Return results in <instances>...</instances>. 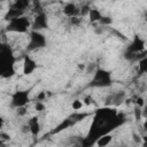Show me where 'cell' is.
Segmentation results:
<instances>
[{"mask_svg":"<svg viewBox=\"0 0 147 147\" xmlns=\"http://www.w3.org/2000/svg\"><path fill=\"white\" fill-rule=\"evenodd\" d=\"M30 21L24 17V16H21V17H17V18H13L9 21L8 25H7V30L8 31H13V32H20V33H23V32H26L28 31V28L30 26Z\"/></svg>","mask_w":147,"mask_h":147,"instance_id":"obj_3","label":"cell"},{"mask_svg":"<svg viewBox=\"0 0 147 147\" xmlns=\"http://www.w3.org/2000/svg\"><path fill=\"white\" fill-rule=\"evenodd\" d=\"M113 140V137L110 134H102L101 137L98 138L95 145L99 146V147H105V146H108Z\"/></svg>","mask_w":147,"mask_h":147,"instance_id":"obj_13","label":"cell"},{"mask_svg":"<svg viewBox=\"0 0 147 147\" xmlns=\"http://www.w3.org/2000/svg\"><path fill=\"white\" fill-rule=\"evenodd\" d=\"M44 46H46V38L44 37V34H41L39 31L32 30L30 33V42L28 48L30 51H33L37 48H41Z\"/></svg>","mask_w":147,"mask_h":147,"instance_id":"obj_4","label":"cell"},{"mask_svg":"<svg viewBox=\"0 0 147 147\" xmlns=\"http://www.w3.org/2000/svg\"><path fill=\"white\" fill-rule=\"evenodd\" d=\"M125 96L126 94L124 91H117L106 99V106H119L125 101Z\"/></svg>","mask_w":147,"mask_h":147,"instance_id":"obj_6","label":"cell"},{"mask_svg":"<svg viewBox=\"0 0 147 147\" xmlns=\"http://www.w3.org/2000/svg\"><path fill=\"white\" fill-rule=\"evenodd\" d=\"M141 117H142V113H141V107H139V106H137V105H136V107H134V119L139 122Z\"/></svg>","mask_w":147,"mask_h":147,"instance_id":"obj_19","label":"cell"},{"mask_svg":"<svg viewBox=\"0 0 147 147\" xmlns=\"http://www.w3.org/2000/svg\"><path fill=\"white\" fill-rule=\"evenodd\" d=\"M113 33H115V34L117 36V38H119V39L123 40V41H126V40H127V38H126L122 32H119L118 30H115V29H114V30H113Z\"/></svg>","mask_w":147,"mask_h":147,"instance_id":"obj_22","label":"cell"},{"mask_svg":"<svg viewBox=\"0 0 147 147\" xmlns=\"http://www.w3.org/2000/svg\"><path fill=\"white\" fill-rule=\"evenodd\" d=\"M0 139H1V141H8V140H10V136L6 132H0Z\"/></svg>","mask_w":147,"mask_h":147,"instance_id":"obj_25","label":"cell"},{"mask_svg":"<svg viewBox=\"0 0 147 147\" xmlns=\"http://www.w3.org/2000/svg\"><path fill=\"white\" fill-rule=\"evenodd\" d=\"M29 3H30V1H29V0H15V3H14L11 7L24 10V9L29 6Z\"/></svg>","mask_w":147,"mask_h":147,"instance_id":"obj_15","label":"cell"},{"mask_svg":"<svg viewBox=\"0 0 147 147\" xmlns=\"http://www.w3.org/2000/svg\"><path fill=\"white\" fill-rule=\"evenodd\" d=\"M94 32H95L96 34H101V33L103 32V28H102V25H101V26H95V28H94Z\"/></svg>","mask_w":147,"mask_h":147,"instance_id":"obj_32","label":"cell"},{"mask_svg":"<svg viewBox=\"0 0 147 147\" xmlns=\"http://www.w3.org/2000/svg\"><path fill=\"white\" fill-rule=\"evenodd\" d=\"M71 124V119H64L59 126H56V129L54 130V132H60L61 130H63V129H67L69 125Z\"/></svg>","mask_w":147,"mask_h":147,"instance_id":"obj_17","label":"cell"},{"mask_svg":"<svg viewBox=\"0 0 147 147\" xmlns=\"http://www.w3.org/2000/svg\"><path fill=\"white\" fill-rule=\"evenodd\" d=\"M63 14L67 15L68 17H74L80 14V9H78V7L75 3H67L63 7Z\"/></svg>","mask_w":147,"mask_h":147,"instance_id":"obj_10","label":"cell"},{"mask_svg":"<svg viewBox=\"0 0 147 147\" xmlns=\"http://www.w3.org/2000/svg\"><path fill=\"white\" fill-rule=\"evenodd\" d=\"M37 68V64L34 62V60H32L30 56H25L24 61H23V75H31Z\"/></svg>","mask_w":147,"mask_h":147,"instance_id":"obj_9","label":"cell"},{"mask_svg":"<svg viewBox=\"0 0 147 147\" xmlns=\"http://www.w3.org/2000/svg\"><path fill=\"white\" fill-rule=\"evenodd\" d=\"M79 22H80V18H78L77 16L70 17V23H71L72 25H77V24H79Z\"/></svg>","mask_w":147,"mask_h":147,"instance_id":"obj_29","label":"cell"},{"mask_svg":"<svg viewBox=\"0 0 147 147\" xmlns=\"http://www.w3.org/2000/svg\"><path fill=\"white\" fill-rule=\"evenodd\" d=\"M136 105L142 108V107H144V105H145V100H144V98H141V96H138V98L136 99Z\"/></svg>","mask_w":147,"mask_h":147,"instance_id":"obj_27","label":"cell"},{"mask_svg":"<svg viewBox=\"0 0 147 147\" xmlns=\"http://www.w3.org/2000/svg\"><path fill=\"white\" fill-rule=\"evenodd\" d=\"M34 109L37 111H44L45 110V105L41 102V101H38L36 105H34Z\"/></svg>","mask_w":147,"mask_h":147,"instance_id":"obj_23","label":"cell"},{"mask_svg":"<svg viewBox=\"0 0 147 147\" xmlns=\"http://www.w3.org/2000/svg\"><path fill=\"white\" fill-rule=\"evenodd\" d=\"M21 131H22L23 133H28V132H30V125H29V124H24V125H22V126H21Z\"/></svg>","mask_w":147,"mask_h":147,"instance_id":"obj_31","label":"cell"},{"mask_svg":"<svg viewBox=\"0 0 147 147\" xmlns=\"http://www.w3.org/2000/svg\"><path fill=\"white\" fill-rule=\"evenodd\" d=\"M132 137H133V141H134V142H137V144H139V145L142 144V138H141L140 136H138L137 133H133Z\"/></svg>","mask_w":147,"mask_h":147,"instance_id":"obj_26","label":"cell"},{"mask_svg":"<svg viewBox=\"0 0 147 147\" xmlns=\"http://www.w3.org/2000/svg\"><path fill=\"white\" fill-rule=\"evenodd\" d=\"M0 63H1V76L10 77L14 75V56L8 47L2 46L0 52Z\"/></svg>","mask_w":147,"mask_h":147,"instance_id":"obj_1","label":"cell"},{"mask_svg":"<svg viewBox=\"0 0 147 147\" xmlns=\"http://www.w3.org/2000/svg\"><path fill=\"white\" fill-rule=\"evenodd\" d=\"M26 114V109H25V107L23 106V107H18L17 108V115L18 116H24Z\"/></svg>","mask_w":147,"mask_h":147,"instance_id":"obj_28","label":"cell"},{"mask_svg":"<svg viewBox=\"0 0 147 147\" xmlns=\"http://www.w3.org/2000/svg\"><path fill=\"white\" fill-rule=\"evenodd\" d=\"M145 21H146V22H147V15H146V17H145Z\"/></svg>","mask_w":147,"mask_h":147,"instance_id":"obj_36","label":"cell"},{"mask_svg":"<svg viewBox=\"0 0 147 147\" xmlns=\"http://www.w3.org/2000/svg\"><path fill=\"white\" fill-rule=\"evenodd\" d=\"M139 74H147V56L139 61Z\"/></svg>","mask_w":147,"mask_h":147,"instance_id":"obj_16","label":"cell"},{"mask_svg":"<svg viewBox=\"0 0 147 147\" xmlns=\"http://www.w3.org/2000/svg\"><path fill=\"white\" fill-rule=\"evenodd\" d=\"M78 68H79L80 70H84V69H85V64H83V63H79V64H78Z\"/></svg>","mask_w":147,"mask_h":147,"instance_id":"obj_35","label":"cell"},{"mask_svg":"<svg viewBox=\"0 0 147 147\" xmlns=\"http://www.w3.org/2000/svg\"><path fill=\"white\" fill-rule=\"evenodd\" d=\"M111 84V78H110V74L105 70V69H96L94 77L91 82L92 86H96V87H107Z\"/></svg>","mask_w":147,"mask_h":147,"instance_id":"obj_2","label":"cell"},{"mask_svg":"<svg viewBox=\"0 0 147 147\" xmlns=\"http://www.w3.org/2000/svg\"><path fill=\"white\" fill-rule=\"evenodd\" d=\"M88 17H90V21L91 22H98V21H100V18L102 17V15H101L100 10L94 9V8L93 9L91 8V10L88 13Z\"/></svg>","mask_w":147,"mask_h":147,"instance_id":"obj_14","label":"cell"},{"mask_svg":"<svg viewBox=\"0 0 147 147\" xmlns=\"http://www.w3.org/2000/svg\"><path fill=\"white\" fill-rule=\"evenodd\" d=\"M145 49V41L139 37V36H136L133 41L130 44L127 51L132 52V53H140Z\"/></svg>","mask_w":147,"mask_h":147,"instance_id":"obj_8","label":"cell"},{"mask_svg":"<svg viewBox=\"0 0 147 147\" xmlns=\"http://www.w3.org/2000/svg\"><path fill=\"white\" fill-rule=\"evenodd\" d=\"M28 124L30 125V132L33 137L38 136L39 132H40V125H39V122H38V117H31L28 122Z\"/></svg>","mask_w":147,"mask_h":147,"instance_id":"obj_11","label":"cell"},{"mask_svg":"<svg viewBox=\"0 0 147 147\" xmlns=\"http://www.w3.org/2000/svg\"><path fill=\"white\" fill-rule=\"evenodd\" d=\"M93 101H94V100H93V98H92L91 95L85 96V98H84V100H83V102H84V105H85V106H90L91 103H93Z\"/></svg>","mask_w":147,"mask_h":147,"instance_id":"obj_24","label":"cell"},{"mask_svg":"<svg viewBox=\"0 0 147 147\" xmlns=\"http://www.w3.org/2000/svg\"><path fill=\"white\" fill-rule=\"evenodd\" d=\"M23 14H24V10L17 9V8H14V7H10L9 10H8L7 14H6V20L10 21V20H13V18L21 17V16H23Z\"/></svg>","mask_w":147,"mask_h":147,"instance_id":"obj_12","label":"cell"},{"mask_svg":"<svg viewBox=\"0 0 147 147\" xmlns=\"http://www.w3.org/2000/svg\"><path fill=\"white\" fill-rule=\"evenodd\" d=\"M29 102V93L28 91H16L11 95V106L15 108L23 107Z\"/></svg>","mask_w":147,"mask_h":147,"instance_id":"obj_5","label":"cell"},{"mask_svg":"<svg viewBox=\"0 0 147 147\" xmlns=\"http://www.w3.org/2000/svg\"><path fill=\"white\" fill-rule=\"evenodd\" d=\"M142 127H144V130H145V131H147V117H146L145 122L142 123Z\"/></svg>","mask_w":147,"mask_h":147,"instance_id":"obj_34","label":"cell"},{"mask_svg":"<svg viewBox=\"0 0 147 147\" xmlns=\"http://www.w3.org/2000/svg\"><path fill=\"white\" fill-rule=\"evenodd\" d=\"M99 22H100V24L102 26H107V25H110L113 23V18L110 16H102Z\"/></svg>","mask_w":147,"mask_h":147,"instance_id":"obj_18","label":"cell"},{"mask_svg":"<svg viewBox=\"0 0 147 147\" xmlns=\"http://www.w3.org/2000/svg\"><path fill=\"white\" fill-rule=\"evenodd\" d=\"M141 113H142V117H147V103H145L144 105V107H142V109H141Z\"/></svg>","mask_w":147,"mask_h":147,"instance_id":"obj_33","label":"cell"},{"mask_svg":"<svg viewBox=\"0 0 147 147\" xmlns=\"http://www.w3.org/2000/svg\"><path fill=\"white\" fill-rule=\"evenodd\" d=\"M48 26V23H47V17L46 15L41 11V13H38L34 18H33V23H32V29L36 30V31H39V30H42V29H46Z\"/></svg>","mask_w":147,"mask_h":147,"instance_id":"obj_7","label":"cell"},{"mask_svg":"<svg viewBox=\"0 0 147 147\" xmlns=\"http://www.w3.org/2000/svg\"><path fill=\"white\" fill-rule=\"evenodd\" d=\"M91 8L88 5H84L82 8H80V15L82 16H88V13H90Z\"/></svg>","mask_w":147,"mask_h":147,"instance_id":"obj_21","label":"cell"},{"mask_svg":"<svg viewBox=\"0 0 147 147\" xmlns=\"http://www.w3.org/2000/svg\"><path fill=\"white\" fill-rule=\"evenodd\" d=\"M83 105H84V102L83 101H80V100H78V99H76L74 102H72V109L74 110H80L82 108H83Z\"/></svg>","mask_w":147,"mask_h":147,"instance_id":"obj_20","label":"cell"},{"mask_svg":"<svg viewBox=\"0 0 147 147\" xmlns=\"http://www.w3.org/2000/svg\"><path fill=\"white\" fill-rule=\"evenodd\" d=\"M45 99H46V92H44V91L40 92V93L37 95V100H38V101H44Z\"/></svg>","mask_w":147,"mask_h":147,"instance_id":"obj_30","label":"cell"}]
</instances>
